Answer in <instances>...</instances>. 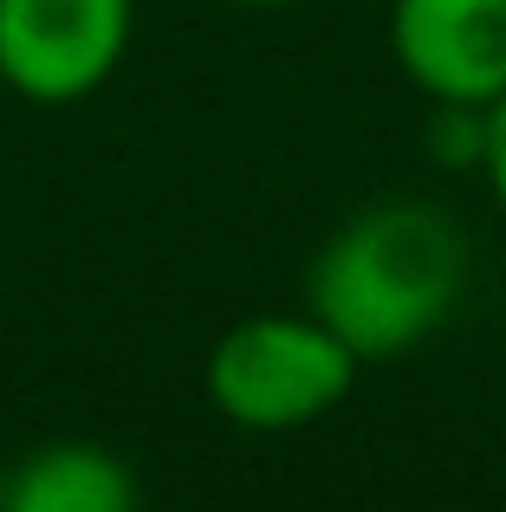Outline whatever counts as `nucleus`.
<instances>
[{
	"mask_svg": "<svg viewBox=\"0 0 506 512\" xmlns=\"http://www.w3.org/2000/svg\"><path fill=\"white\" fill-rule=\"evenodd\" d=\"M468 266V234L448 208L383 195L325 234L305 266V305L364 363H396L455 318Z\"/></svg>",
	"mask_w": 506,
	"mask_h": 512,
	"instance_id": "1",
	"label": "nucleus"
},
{
	"mask_svg": "<svg viewBox=\"0 0 506 512\" xmlns=\"http://www.w3.org/2000/svg\"><path fill=\"white\" fill-rule=\"evenodd\" d=\"M234 7H253V13H279V7H299V0H234Z\"/></svg>",
	"mask_w": 506,
	"mask_h": 512,
	"instance_id": "7",
	"label": "nucleus"
},
{
	"mask_svg": "<svg viewBox=\"0 0 506 512\" xmlns=\"http://www.w3.org/2000/svg\"><path fill=\"white\" fill-rule=\"evenodd\" d=\"M390 59L429 104H487L506 91V0H390Z\"/></svg>",
	"mask_w": 506,
	"mask_h": 512,
	"instance_id": "4",
	"label": "nucleus"
},
{
	"mask_svg": "<svg viewBox=\"0 0 506 512\" xmlns=\"http://www.w3.org/2000/svg\"><path fill=\"white\" fill-rule=\"evenodd\" d=\"M0 474H7V467H0Z\"/></svg>",
	"mask_w": 506,
	"mask_h": 512,
	"instance_id": "8",
	"label": "nucleus"
},
{
	"mask_svg": "<svg viewBox=\"0 0 506 512\" xmlns=\"http://www.w3.org/2000/svg\"><path fill=\"white\" fill-rule=\"evenodd\" d=\"M481 175L494 188V208L506 214V91L487 104V143H481Z\"/></svg>",
	"mask_w": 506,
	"mask_h": 512,
	"instance_id": "6",
	"label": "nucleus"
},
{
	"mask_svg": "<svg viewBox=\"0 0 506 512\" xmlns=\"http://www.w3.org/2000/svg\"><path fill=\"white\" fill-rule=\"evenodd\" d=\"M357 357L312 305L299 312H253L241 325L221 331V344L208 350V402L221 409V422L247 428V435H292L312 428L351 396Z\"/></svg>",
	"mask_w": 506,
	"mask_h": 512,
	"instance_id": "2",
	"label": "nucleus"
},
{
	"mask_svg": "<svg viewBox=\"0 0 506 512\" xmlns=\"http://www.w3.org/2000/svg\"><path fill=\"white\" fill-rule=\"evenodd\" d=\"M137 474L124 454L104 441H39L0 474V506L7 512H130L137 506Z\"/></svg>",
	"mask_w": 506,
	"mask_h": 512,
	"instance_id": "5",
	"label": "nucleus"
},
{
	"mask_svg": "<svg viewBox=\"0 0 506 512\" xmlns=\"http://www.w3.org/2000/svg\"><path fill=\"white\" fill-rule=\"evenodd\" d=\"M137 0H0V85L26 104H78L124 65Z\"/></svg>",
	"mask_w": 506,
	"mask_h": 512,
	"instance_id": "3",
	"label": "nucleus"
}]
</instances>
